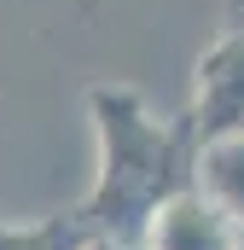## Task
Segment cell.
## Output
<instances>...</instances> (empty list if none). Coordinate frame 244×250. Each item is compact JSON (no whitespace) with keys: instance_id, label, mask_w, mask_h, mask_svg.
<instances>
[{"instance_id":"1","label":"cell","mask_w":244,"mask_h":250,"mask_svg":"<svg viewBox=\"0 0 244 250\" xmlns=\"http://www.w3.org/2000/svg\"><path fill=\"white\" fill-rule=\"evenodd\" d=\"M145 250H244V227L198 187L169 192L151 209L145 227Z\"/></svg>"},{"instance_id":"2","label":"cell","mask_w":244,"mask_h":250,"mask_svg":"<svg viewBox=\"0 0 244 250\" xmlns=\"http://www.w3.org/2000/svg\"><path fill=\"white\" fill-rule=\"evenodd\" d=\"M244 134V29H227L198 64V140Z\"/></svg>"},{"instance_id":"3","label":"cell","mask_w":244,"mask_h":250,"mask_svg":"<svg viewBox=\"0 0 244 250\" xmlns=\"http://www.w3.org/2000/svg\"><path fill=\"white\" fill-rule=\"evenodd\" d=\"M192 187L209 192V198L244 227V134L198 140V151H192Z\"/></svg>"},{"instance_id":"4","label":"cell","mask_w":244,"mask_h":250,"mask_svg":"<svg viewBox=\"0 0 244 250\" xmlns=\"http://www.w3.org/2000/svg\"><path fill=\"white\" fill-rule=\"evenodd\" d=\"M81 250H145V245H128V239H111V233H93Z\"/></svg>"}]
</instances>
